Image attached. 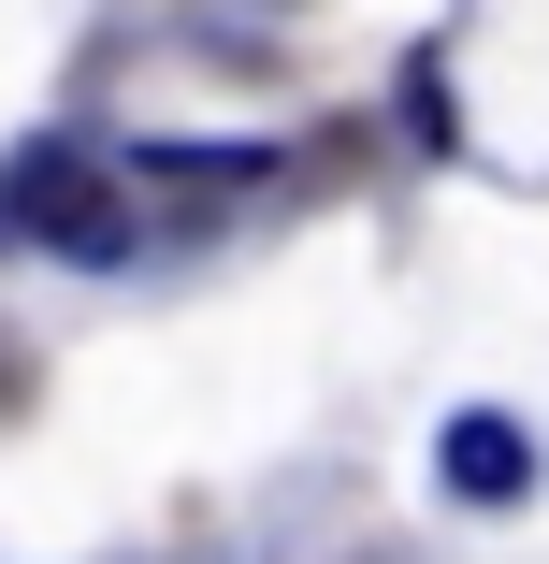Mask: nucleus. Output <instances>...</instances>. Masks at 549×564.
I'll use <instances>...</instances> for the list:
<instances>
[{"label": "nucleus", "instance_id": "nucleus-1", "mask_svg": "<svg viewBox=\"0 0 549 564\" xmlns=\"http://www.w3.org/2000/svg\"><path fill=\"white\" fill-rule=\"evenodd\" d=\"M433 478H449L463 507H520V492H535V434H520L506 405H463L449 434H433Z\"/></svg>", "mask_w": 549, "mask_h": 564}, {"label": "nucleus", "instance_id": "nucleus-2", "mask_svg": "<svg viewBox=\"0 0 549 564\" xmlns=\"http://www.w3.org/2000/svg\"><path fill=\"white\" fill-rule=\"evenodd\" d=\"M30 232H44L58 261H117V247H131V203H101V188H87V160H73V174H58V203L30 217Z\"/></svg>", "mask_w": 549, "mask_h": 564}, {"label": "nucleus", "instance_id": "nucleus-3", "mask_svg": "<svg viewBox=\"0 0 549 564\" xmlns=\"http://www.w3.org/2000/svg\"><path fill=\"white\" fill-rule=\"evenodd\" d=\"M131 174H145V188H261L275 145H145Z\"/></svg>", "mask_w": 549, "mask_h": 564}]
</instances>
